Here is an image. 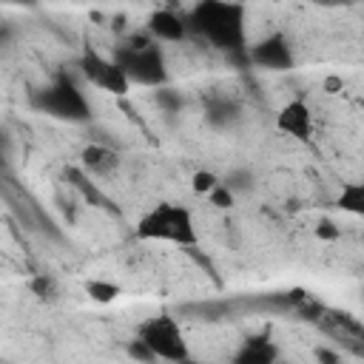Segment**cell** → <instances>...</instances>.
<instances>
[{
  "instance_id": "8",
  "label": "cell",
  "mask_w": 364,
  "mask_h": 364,
  "mask_svg": "<svg viewBox=\"0 0 364 364\" xmlns=\"http://www.w3.org/2000/svg\"><path fill=\"white\" fill-rule=\"evenodd\" d=\"M276 131L284 134V136H290V139H296V142L310 145V142H313V131H316L310 105H307L301 97L287 100V102L276 111Z\"/></svg>"
},
{
  "instance_id": "21",
  "label": "cell",
  "mask_w": 364,
  "mask_h": 364,
  "mask_svg": "<svg viewBox=\"0 0 364 364\" xmlns=\"http://www.w3.org/2000/svg\"><path fill=\"white\" fill-rule=\"evenodd\" d=\"M316 239H324V242H336V239H341V230L330 222V219H318V225H316Z\"/></svg>"
},
{
  "instance_id": "2",
  "label": "cell",
  "mask_w": 364,
  "mask_h": 364,
  "mask_svg": "<svg viewBox=\"0 0 364 364\" xmlns=\"http://www.w3.org/2000/svg\"><path fill=\"white\" fill-rule=\"evenodd\" d=\"M119 71L125 74V80L131 85H139V88H165L171 74H168V63H165V54H162V46L154 43L148 34H134L128 37L125 43H119L114 48V57H111Z\"/></svg>"
},
{
  "instance_id": "18",
  "label": "cell",
  "mask_w": 364,
  "mask_h": 364,
  "mask_svg": "<svg viewBox=\"0 0 364 364\" xmlns=\"http://www.w3.org/2000/svg\"><path fill=\"white\" fill-rule=\"evenodd\" d=\"M216 185H219V176H216L213 171H205V168H202V171H196V173L191 176V191L199 193V196H208Z\"/></svg>"
},
{
  "instance_id": "20",
  "label": "cell",
  "mask_w": 364,
  "mask_h": 364,
  "mask_svg": "<svg viewBox=\"0 0 364 364\" xmlns=\"http://www.w3.org/2000/svg\"><path fill=\"white\" fill-rule=\"evenodd\" d=\"M125 353H128V358H134V361H139V364H154L156 358L151 355V350L139 341V338H131L128 344H125Z\"/></svg>"
},
{
  "instance_id": "15",
  "label": "cell",
  "mask_w": 364,
  "mask_h": 364,
  "mask_svg": "<svg viewBox=\"0 0 364 364\" xmlns=\"http://www.w3.org/2000/svg\"><path fill=\"white\" fill-rule=\"evenodd\" d=\"M28 290L37 301H46V304H54L60 299V284L51 273H34L28 276Z\"/></svg>"
},
{
  "instance_id": "4",
  "label": "cell",
  "mask_w": 364,
  "mask_h": 364,
  "mask_svg": "<svg viewBox=\"0 0 364 364\" xmlns=\"http://www.w3.org/2000/svg\"><path fill=\"white\" fill-rule=\"evenodd\" d=\"M28 102L37 114H46L68 125H85L91 122V114H94L88 97L80 91V85L68 74H57L51 82L34 88Z\"/></svg>"
},
{
  "instance_id": "17",
  "label": "cell",
  "mask_w": 364,
  "mask_h": 364,
  "mask_svg": "<svg viewBox=\"0 0 364 364\" xmlns=\"http://www.w3.org/2000/svg\"><path fill=\"white\" fill-rule=\"evenodd\" d=\"M154 102H156L159 111H165V114H179V111L185 108V97H182L176 88H171V85L156 88V91H154Z\"/></svg>"
},
{
  "instance_id": "3",
  "label": "cell",
  "mask_w": 364,
  "mask_h": 364,
  "mask_svg": "<svg viewBox=\"0 0 364 364\" xmlns=\"http://www.w3.org/2000/svg\"><path fill=\"white\" fill-rule=\"evenodd\" d=\"M134 236L139 242H165L176 247H196L199 242L193 213L179 202H156L154 208H148L136 219Z\"/></svg>"
},
{
  "instance_id": "10",
  "label": "cell",
  "mask_w": 364,
  "mask_h": 364,
  "mask_svg": "<svg viewBox=\"0 0 364 364\" xmlns=\"http://www.w3.org/2000/svg\"><path fill=\"white\" fill-rule=\"evenodd\" d=\"M145 34H148L154 43H182V40L188 37L185 14H179L176 9H154V11L148 14Z\"/></svg>"
},
{
  "instance_id": "11",
  "label": "cell",
  "mask_w": 364,
  "mask_h": 364,
  "mask_svg": "<svg viewBox=\"0 0 364 364\" xmlns=\"http://www.w3.org/2000/svg\"><path fill=\"white\" fill-rule=\"evenodd\" d=\"M80 162H82V171L91 176H108L119 168V154L102 142H91L80 151Z\"/></svg>"
},
{
  "instance_id": "1",
  "label": "cell",
  "mask_w": 364,
  "mask_h": 364,
  "mask_svg": "<svg viewBox=\"0 0 364 364\" xmlns=\"http://www.w3.org/2000/svg\"><path fill=\"white\" fill-rule=\"evenodd\" d=\"M188 37L208 43L225 57L247 51V9L228 0H202L185 11Z\"/></svg>"
},
{
  "instance_id": "5",
  "label": "cell",
  "mask_w": 364,
  "mask_h": 364,
  "mask_svg": "<svg viewBox=\"0 0 364 364\" xmlns=\"http://www.w3.org/2000/svg\"><path fill=\"white\" fill-rule=\"evenodd\" d=\"M156 361H168V364H191V344L179 327V321L171 313H156L145 321L136 324V336Z\"/></svg>"
},
{
  "instance_id": "19",
  "label": "cell",
  "mask_w": 364,
  "mask_h": 364,
  "mask_svg": "<svg viewBox=\"0 0 364 364\" xmlns=\"http://www.w3.org/2000/svg\"><path fill=\"white\" fill-rule=\"evenodd\" d=\"M205 199H208L213 208H219V210H228V208H233V202H236V196L222 185V179H219V185H216Z\"/></svg>"
},
{
  "instance_id": "16",
  "label": "cell",
  "mask_w": 364,
  "mask_h": 364,
  "mask_svg": "<svg viewBox=\"0 0 364 364\" xmlns=\"http://www.w3.org/2000/svg\"><path fill=\"white\" fill-rule=\"evenodd\" d=\"M85 293H88V299L97 301V304H111V301H117V299L122 296V287H119L117 282L88 279V282H85Z\"/></svg>"
},
{
  "instance_id": "14",
  "label": "cell",
  "mask_w": 364,
  "mask_h": 364,
  "mask_svg": "<svg viewBox=\"0 0 364 364\" xmlns=\"http://www.w3.org/2000/svg\"><path fill=\"white\" fill-rule=\"evenodd\" d=\"M222 179V185L233 193V196H242V193H250L253 188H256V171L253 168H247V165H236V168H230L225 176H219Z\"/></svg>"
},
{
  "instance_id": "22",
  "label": "cell",
  "mask_w": 364,
  "mask_h": 364,
  "mask_svg": "<svg viewBox=\"0 0 364 364\" xmlns=\"http://www.w3.org/2000/svg\"><path fill=\"white\" fill-rule=\"evenodd\" d=\"M316 361L318 364H341V355L327 350V347H316Z\"/></svg>"
},
{
  "instance_id": "9",
  "label": "cell",
  "mask_w": 364,
  "mask_h": 364,
  "mask_svg": "<svg viewBox=\"0 0 364 364\" xmlns=\"http://www.w3.org/2000/svg\"><path fill=\"white\" fill-rule=\"evenodd\" d=\"M279 347L270 336V330H262V333H253L247 336L230 355L228 364H279Z\"/></svg>"
},
{
  "instance_id": "12",
  "label": "cell",
  "mask_w": 364,
  "mask_h": 364,
  "mask_svg": "<svg viewBox=\"0 0 364 364\" xmlns=\"http://www.w3.org/2000/svg\"><path fill=\"white\" fill-rule=\"evenodd\" d=\"M239 119H242V105L236 100L219 97V94H213V97L205 100V122L210 128L225 131V128H233Z\"/></svg>"
},
{
  "instance_id": "23",
  "label": "cell",
  "mask_w": 364,
  "mask_h": 364,
  "mask_svg": "<svg viewBox=\"0 0 364 364\" xmlns=\"http://www.w3.org/2000/svg\"><path fill=\"white\" fill-rule=\"evenodd\" d=\"M11 40V28L9 26H0V46H6Z\"/></svg>"
},
{
  "instance_id": "7",
  "label": "cell",
  "mask_w": 364,
  "mask_h": 364,
  "mask_svg": "<svg viewBox=\"0 0 364 364\" xmlns=\"http://www.w3.org/2000/svg\"><path fill=\"white\" fill-rule=\"evenodd\" d=\"M247 63L262 71H290L296 65V54L290 40L282 31H273L253 46H247Z\"/></svg>"
},
{
  "instance_id": "6",
  "label": "cell",
  "mask_w": 364,
  "mask_h": 364,
  "mask_svg": "<svg viewBox=\"0 0 364 364\" xmlns=\"http://www.w3.org/2000/svg\"><path fill=\"white\" fill-rule=\"evenodd\" d=\"M77 68H80V74H82L85 82H91L94 88H100V91H105V94L125 97V94L131 91V82L125 80V74L119 71V65H117L111 57L100 54L97 48H85V51L80 54Z\"/></svg>"
},
{
  "instance_id": "24",
  "label": "cell",
  "mask_w": 364,
  "mask_h": 364,
  "mask_svg": "<svg viewBox=\"0 0 364 364\" xmlns=\"http://www.w3.org/2000/svg\"><path fill=\"white\" fill-rule=\"evenodd\" d=\"M338 85H341V80H338V77H330V80H327V88H330V91H336Z\"/></svg>"
},
{
  "instance_id": "13",
  "label": "cell",
  "mask_w": 364,
  "mask_h": 364,
  "mask_svg": "<svg viewBox=\"0 0 364 364\" xmlns=\"http://www.w3.org/2000/svg\"><path fill=\"white\" fill-rule=\"evenodd\" d=\"M336 205L350 216H364V182H358V179L344 182L336 196Z\"/></svg>"
}]
</instances>
